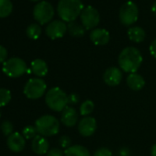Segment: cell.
<instances>
[{
  "instance_id": "obj_1",
  "label": "cell",
  "mask_w": 156,
  "mask_h": 156,
  "mask_svg": "<svg viewBox=\"0 0 156 156\" xmlns=\"http://www.w3.org/2000/svg\"><path fill=\"white\" fill-rule=\"evenodd\" d=\"M119 66L126 73H137L142 63V55L135 47L124 48L118 58Z\"/></svg>"
},
{
  "instance_id": "obj_2",
  "label": "cell",
  "mask_w": 156,
  "mask_h": 156,
  "mask_svg": "<svg viewBox=\"0 0 156 156\" xmlns=\"http://www.w3.org/2000/svg\"><path fill=\"white\" fill-rule=\"evenodd\" d=\"M83 9L81 0H60L57 6V12L61 20L69 23L79 17Z\"/></svg>"
},
{
  "instance_id": "obj_3",
  "label": "cell",
  "mask_w": 156,
  "mask_h": 156,
  "mask_svg": "<svg viewBox=\"0 0 156 156\" xmlns=\"http://www.w3.org/2000/svg\"><path fill=\"white\" fill-rule=\"evenodd\" d=\"M46 105L55 112H62L68 104V96L60 87H52L45 95Z\"/></svg>"
},
{
  "instance_id": "obj_4",
  "label": "cell",
  "mask_w": 156,
  "mask_h": 156,
  "mask_svg": "<svg viewBox=\"0 0 156 156\" xmlns=\"http://www.w3.org/2000/svg\"><path fill=\"white\" fill-rule=\"evenodd\" d=\"M37 132L44 137L56 135L60 130V121L51 115H44L35 121Z\"/></svg>"
},
{
  "instance_id": "obj_5",
  "label": "cell",
  "mask_w": 156,
  "mask_h": 156,
  "mask_svg": "<svg viewBox=\"0 0 156 156\" xmlns=\"http://www.w3.org/2000/svg\"><path fill=\"white\" fill-rule=\"evenodd\" d=\"M2 71L9 77L18 78L22 76L28 71V68L24 60L19 57H12L3 63Z\"/></svg>"
},
{
  "instance_id": "obj_6",
  "label": "cell",
  "mask_w": 156,
  "mask_h": 156,
  "mask_svg": "<svg viewBox=\"0 0 156 156\" xmlns=\"http://www.w3.org/2000/svg\"><path fill=\"white\" fill-rule=\"evenodd\" d=\"M46 89L47 85L41 78H30L24 87L23 93L30 99H38L43 97Z\"/></svg>"
},
{
  "instance_id": "obj_7",
  "label": "cell",
  "mask_w": 156,
  "mask_h": 156,
  "mask_svg": "<svg viewBox=\"0 0 156 156\" xmlns=\"http://www.w3.org/2000/svg\"><path fill=\"white\" fill-rule=\"evenodd\" d=\"M119 17L122 25L126 27L133 25L139 17V9L137 5L131 1L126 2L120 8Z\"/></svg>"
},
{
  "instance_id": "obj_8",
  "label": "cell",
  "mask_w": 156,
  "mask_h": 156,
  "mask_svg": "<svg viewBox=\"0 0 156 156\" xmlns=\"http://www.w3.org/2000/svg\"><path fill=\"white\" fill-rule=\"evenodd\" d=\"M54 16L53 7L47 1H41L38 3L33 9L34 20L40 24L44 25L49 23Z\"/></svg>"
},
{
  "instance_id": "obj_9",
  "label": "cell",
  "mask_w": 156,
  "mask_h": 156,
  "mask_svg": "<svg viewBox=\"0 0 156 156\" xmlns=\"http://www.w3.org/2000/svg\"><path fill=\"white\" fill-rule=\"evenodd\" d=\"M80 20L82 25L86 30L95 29L100 21V16L97 9L94 7L88 6L85 8L80 15Z\"/></svg>"
},
{
  "instance_id": "obj_10",
  "label": "cell",
  "mask_w": 156,
  "mask_h": 156,
  "mask_svg": "<svg viewBox=\"0 0 156 156\" xmlns=\"http://www.w3.org/2000/svg\"><path fill=\"white\" fill-rule=\"evenodd\" d=\"M66 31H67V25L64 23V21L62 20H54L49 23L45 29L46 35L51 40L62 38L66 33Z\"/></svg>"
},
{
  "instance_id": "obj_11",
  "label": "cell",
  "mask_w": 156,
  "mask_h": 156,
  "mask_svg": "<svg viewBox=\"0 0 156 156\" xmlns=\"http://www.w3.org/2000/svg\"><path fill=\"white\" fill-rule=\"evenodd\" d=\"M123 78V74L121 70L119 67L111 66L108 67L103 74V80L104 82L109 87H116L119 86Z\"/></svg>"
},
{
  "instance_id": "obj_12",
  "label": "cell",
  "mask_w": 156,
  "mask_h": 156,
  "mask_svg": "<svg viewBox=\"0 0 156 156\" xmlns=\"http://www.w3.org/2000/svg\"><path fill=\"white\" fill-rule=\"evenodd\" d=\"M97 120L93 117H84L78 123V131L84 137L92 136L97 130Z\"/></svg>"
},
{
  "instance_id": "obj_13",
  "label": "cell",
  "mask_w": 156,
  "mask_h": 156,
  "mask_svg": "<svg viewBox=\"0 0 156 156\" xmlns=\"http://www.w3.org/2000/svg\"><path fill=\"white\" fill-rule=\"evenodd\" d=\"M26 139L20 132H13L8 137L7 144L10 151L14 152H20L23 151L26 145Z\"/></svg>"
},
{
  "instance_id": "obj_14",
  "label": "cell",
  "mask_w": 156,
  "mask_h": 156,
  "mask_svg": "<svg viewBox=\"0 0 156 156\" xmlns=\"http://www.w3.org/2000/svg\"><path fill=\"white\" fill-rule=\"evenodd\" d=\"M61 121L64 126L68 128L73 127L78 121V113L75 108H73V107H66L62 111Z\"/></svg>"
},
{
  "instance_id": "obj_15",
  "label": "cell",
  "mask_w": 156,
  "mask_h": 156,
  "mask_svg": "<svg viewBox=\"0 0 156 156\" xmlns=\"http://www.w3.org/2000/svg\"><path fill=\"white\" fill-rule=\"evenodd\" d=\"M89 38L94 44L98 46H102L108 43L110 40V35L109 32L105 29H94L91 31Z\"/></svg>"
},
{
  "instance_id": "obj_16",
  "label": "cell",
  "mask_w": 156,
  "mask_h": 156,
  "mask_svg": "<svg viewBox=\"0 0 156 156\" xmlns=\"http://www.w3.org/2000/svg\"><path fill=\"white\" fill-rule=\"evenodd\" d=\"M49 148H50L49 141L44 136L37 135L32 140L31 149L36 154H38V155L47 154V152L49 151Z\"/></svg>"
},
{
  "instance_id": "obj_17",
  "label": "cell",
  "mask_w": 156,
  "mask_h": 156,
  "mask_svg": "<svg viewBox=\"0 0 156 156\" xmlns=\"http://www.w3.org/2000/svg\"><path fill=\"white\" fill-rule=\"evenodd\" d=\"M126 83H127V86L129 87V88L133 91H140L145 86L144 78L137 73H129L127 76Z\"/></svg>"
},
{
  "instance_id": "obj_18",
  "label": "cell",
  "mask_w": 156,
  "mask_h": 156,
  "mask_svg": "<svg viewBox=\"0 0 156 156\" xmlns=\"http://www.w3.org/2000/svg\"><path fill=\"white\" fill-rule=\"evenodd\" d=\"M30 71L38 77H43L48 73V65L42 59H36L30 64Z\"/></svg>"
},
{
  "instance_id": "obj_19",
  "label": "cell",
  "mask_w": 156,
  "mask_h": 156,
  "mask_svg": "<svg viewBox=\"0 0 156 156\" xmlns=\"http://www.w3.org/2000/svg\"><path fill=\"white\" fill-rule=\"evenodd\" d=\"M64 156H90V152L85 146L75 144L65 149Z\"/></svg>"
},
{
  "instance_id": "obj_20",
  "label": "cell",
  "mask_w": 156,
  "mask_h": 156,
  "mask_svg": "<svg viewBox=\"0 0 156 156\" xmlns=\"http://www.w3.org/2000/svg\"><path fill=\"white\" fill-rule=\"evenodd\" d=\"M128 36L131 41L134 42H142L145 40L146 33L144 30L140 27H131L128 30Z\"/></svg>"
},
{
  "instance_id": "obj_21",
  "label": "cell",
  "mask_w": 156,
  "mask_h": 156,
  "mask_svg": "<svg viewBox=\"0 0 156 156\" xmlns=\"http://www.w3.org/2000/svg\"><path fill=\"white\" fill-rule=\"evenodd\" d=\"M67 30L69 34L73 37H82L85 35V32H86V29L84 28V26L75 21L68 23Z\"/></svg>"
},
{
  "instance_id": "obj_22",
  "label": "cell",
  "mask_w": 156,
  "mask_h": 156,
  "mask_svg": "<svg viewBox=\"0 0 156 156\" xmlns=\"http://www.w3.org/2000/svg\"><path fill=\"white\" fill-rule=\"evenodd\" d=\"M13 10V5L10 0H0V18L9 17Z\"/></svg>"
},
{
  "instance_id": "obj_23",
  "label": "cell",
  "mask_w": 156,
  "mask_h": 156,
  "mask_svg": "<svg viewBox=\"0 0 156 156\" xmlns=\"http://www.w3.org/2000/svg\"><path fill=\"white\" fill-rule=\"evenodd\" d=\"M27 36L31 39V40H37L40 38L41 34V28L40 26V24H30L26 30Z\"/></svg>"
},
{
  "instance_id": "obj_24",
  "label": "cell",
  "mask_w": 156,
  "mask_h": 156,
  "mask_svg": "<svg viewBox=\"0 0 156 156\" xmlns=\"http://www.w3.org/2000/svg\"><path fill=\"white\" fill-rule=\"evenodd\" d=\"M95 109V104L92 100H86L80 106V115L83 117H87L93 113Z\"/></svg>"
},
{
  "instance_id": "obj_25",
  "label": "cell",
  "mask_w": 156,
  "mask_h": 156,
  "mask_svg": "<svg viewBox=\"0 0 156 156\" xmlns=\"http://www.w3.org/2000/svg\"><path fill=\"white\" fill-rule=\"evenodd\" d=\"M11 100V93L9 89L0 88V108L7 106Z\"/></svg>"
},
{
  "instance_id": "obj_26",
  "label": "cell",
  "mask_w": 156,
  "mask_h": 156,
  "mask_svg": "<svg viewBox=\"0 0 156 156\" xmlns=\"http://www.w3.org/2000/svg\"><path fill=\"white\" fill-rule=\"evenodd\" d=\"M37 129L35 128V126H31L29 125L27 127H25L22 130V135L26 140H33L36 136H37Z\"/></svg>"
},
{
  "instance_id": "obj_27",
  "label": "cell",
  "mask_w": 156,
  "mask_h": 156,
  "mask_svg": "<svg viewBox=\"0 0 156 156\" xmlns=\"http://www.w3.org/2000/svg\"><path fill=\"white\" fill-rule=\"evenodd\" d=\"M13 129H14L13 124L9 120L3 121L2 124H1V130L5 135L9 136L10 134H12L13 133Z\"/></svg>"
},
{
  "instance_id": "obj_28",
  "label": "cell",
  "mask_w": 156,
  "mask_h": 156,
  "mask_svg": "<svg viewBox=\"0 0 156 156\" xmlns=\"http://www.w3.org/2000/svg\"><path fill=\"white\" fill-rule=\"evenodd\" d=\"M59 144L62 148H64V149H67L69 148L70 146H72V140L69 136H66V135H63L62 136L60 139H59Z\"/></svg>"
},
{
  "instance_id": "obj_29",
  "label": "cell",
  "mask_w": 156,
  "mask_h": 156,
  "mask_svg": "<svg viewBox=\"0 0 156 156\" xmlns=\"http://www.w3.org/2000/svg\"><path fill=\"white\" fill-rule=\"evenodd\" d=\"M94 156H112V151L108 148L102 147L95 151Z\"/></svg>"
},
{
  "instance_id": "obj_30",
  "label": "cell",
  "mask_w": 156,
  "mask_h": 156,
  "mask_svg": "<svg viewBox=\"0 0 156 156\" xmlns=\"http://www.w3.org/2000/svg\"><path fill=\"white\" fill-rule=\"evenodd\" d=\"M46 156H64V151H62L59 148H52L49 150Z\"/></svg>"
},
{
  "instance_id": "obj_31",
  "label": "cell",
  "mask_w": 156,
  "mask_h": 156,
  "mask_svg": "<svg viewBox=\"0 0 156 156\" xmlns=\"http://www.w3.org/2000/svg\"><path fill=\"white\" fill-rule=\"evenodd\" d=\"M7 58H8L7 49L4 46L0 45V63H4L7 61Z\"/></svg>"
},
{
  "instance_id": "obj_32",
  "label": "cell",
  "mask_w": 156,
  "mask_h": 156,
  "mask_svg": "<svg viewBox=\"0 0 156 156\" xmlns=\"http://www.w3.org/2000/svg\"><path fill=\"white\" fill-rule=\"evenodd\" d=\"M80 100V98L77 94L75 93H72L68 96V104H71V105H75L79 102Z\"/></svg>"
},
{
  "instance_id": "obj_33",
  "label": "cell",
  "mask_w": 156,
  "mask_h": 156,
  "mask_svg": "<svg viewBox=\"0 0 156 156\" xmlns=\"http://www.w3.org/2000/svg\"><path fill=\"white\" fill-rule=\"evenodd\" d=\"M149 50H150V53H151V55L153 58H155V59H156V39L152 41V42H151V45H150Z\"/></svg>"
},
{
  "instance_id": "obj_34",
  "label": "cell",
  "mask_w": 156,
  "mask_h": 156,
  "mask_svg": "<svg viewBox=\"0 0 156 156\" xmlns=\"http://www.w3.org/2000/svg\"><path fill=\"white\" fill-rule=\"evenodd\" d=\"M151 155L156 156V144H153L151 148Z\"/></svg>"
},
{
  "instance_id": "obj_35",
  "label": "cell",
  "mask_w": 156,
  "mask_h": 156,
  "mask_svg": "<svg viewBox=\"0 0 156 156\" xmlns=\"http://www.w3.org/2000/svg\"><path fill=\"white\" fill-rule=\"evenodd\" d=\"M151 10H152V12L154 13V15L156 16V2L153 3V5H152V7H151Z\"/></svg>"
},
{
  "instance_id": "obj_36",
  "label": "cell",
  "mask_w": 156,
  "mask_h": 156,
  "mask_svg": "<svg viewBox=\"0 0 156 156\" xmlns=\"http://www.w3.org/2000/svg\"><path fill=\"white\" fill-rule=\"evenodd\" d=\"M31 1H40V0H31Z\"/></svg>"
}]
</instances>
